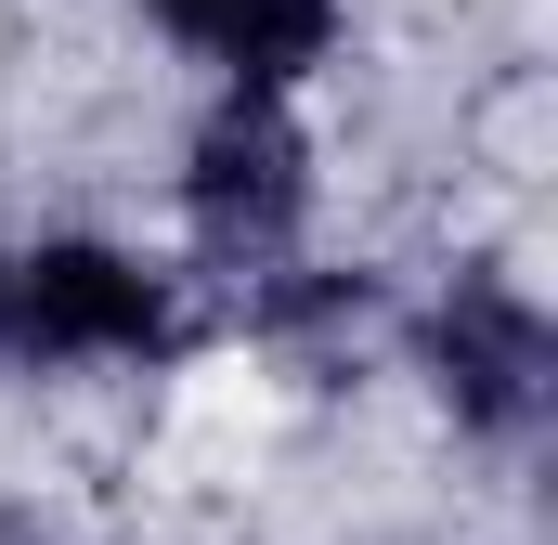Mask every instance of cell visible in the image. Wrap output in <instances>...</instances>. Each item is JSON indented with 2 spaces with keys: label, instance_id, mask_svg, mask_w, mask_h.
<instances>
[{
  "label": "cell",
  "instance_id": "1",
  "mask_svg": "<svg viewBox=\"0 0 558 545\" xmlns=\"http://www.w3.org/2000/svg\"><path fill=\"white\" fill-rule=\"evenodd\" d=\"M195 351V272L52 221V234H0V377H156Z\"/></svg>",
  "mask_w": 558,
  "mask_h": 545
},
{
  "label": "cell",
  "instance_id": "2",
  "mask_svg": "<svg viewBox=\"0 0 558 545\" xmlns=\"http://www.w3.org/2000/svg\"><path fill=\"white\" fill-rule=\"evenodd\" d=\"M403 364H416L428 415L481 455H533L558 415V325L533 299V272L494 261V247L441 261V286L403 312Z\"/></svg>",
  "mask_w": 558,
  "mask_h": 545
},
{
  "label": "cell",
  "instance_id": "6",
  "mask_svg": "<svg viewBox=\"0 0 558 545\" xmlns=\"http://www.w3.org/2000/svg\"><path fill=\"white\" fill-rule=\"evenodd\" d=\"M0 545H92V533H65V520H39V507H0Z\"/></svg>",
  "mask_w": 558,
  "mask_h": 545
},
{
  "label": "cell",
  "instance_id": "4",
  "mask_svg": "<svg viewBox=\"0 0 558 545\" xmlns=\"http://www.w3.org/2000/svg\"><path fill=\"white\" fill-rule=\"evenodd\" d=\"M338 39H351V0H234L195 65H221L234 92H312L338 65Z\"/></svg>",
  "mask_w": 558,
  "mask_h": 545
},
{
  "label": "cell",
  "instance_id": "3",
  "mask_svg": "<svg viewBox=\"0 0 558 545\" xmlns=\"http://www.w3.org/2000/svg\"><path fill=\"white\" fill-rule=\"evenodd\" d=\"M169 208H182V247L208 272H274L312 247V208H325V156L299 131V92H208L195 131H182V169H169Z\"/></svg>",
  "mask_w": 558,
  "mask_h": 545
},
{
  "label": "cell",
  "instance_id": "5",
  "mask_svg": "<svg viewBox=\"0 0 558 545\" xmlns=\"http://www.w3.org/2000/svg\"><path fill=\"white\" fill-rule=\"evenodd\" d=\"M131 13H143V26H156V39H182V52H208L234 0H131Z\"/></svg>",
  "mask_w": 558,
  "mask_h": 545
}]
</instances>
